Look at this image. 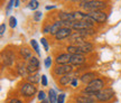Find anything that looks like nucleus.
<instances>
[{
	"label": "nucleus",
	"mask_w": 121,
	"mask_h": 103,
	"mask_svg": "<svg viewBox=\"0 0 121 103\" xmlns=\"http://www.w3.org/2000/svg\"><path fill=\"white\" fill-rule=\"evenodd\" d=\"M84 10L86 11H95V10H102L107 7L105 2L101 1V0H90V1H85L80 4Z\"/></svg>",
	"instance_id": "nucleus-1"
},
{
	"label": "nucleus",
	"mask_w": 121,
	"mask_h": 103,
	"mask_svg": "<svg viewBox=\"0 0 121 103\" xmlns=\"http://www.w3.org/2000/svg\"><path fill=\"white\" fill-rule=\"evenodd\" d=\"M103 89V81L100 78H95L94 81H92L90 84H87L86 87L84 89V93H91V94H95L99 91Z\"/></svg>",
	"instance_id": "nucleus-2"
},
{
	"label": "nucleus",
	"mask_w": 121,
	"mask_h": 103,
	"mask_svg": "<svg viewBox=\"0 0 121 103\" xmlns=\"http://www.w3.org/2000/svg\"><path fill=\"white\" fill-rule=\"evenodd\" d=\"M113 95H114V91L112 89H102L101 91H99L98 93H95V96H96V99L98 101H101V102H104V101H108L112 98Z\"/></svg>",
	"instance_id": "nucleus-3"
},
{
	"label": "nucleus",
	"mask_w": 121,
	"mask_h": 103,
	"mask_svg": "<svg viewBox=\"0 0 121 103\" xmlns=\"http://www.w3.org/2000/svg\"><path fill=\"white\" fill-rule=\"evenodd\" d=\"M89 17L92 18L94 22H99V24H103L107 20V13L103 10H95V11H90L87 13Z\"/></svg>",
	"instance_id": "nucleus-4"
},
{
	"label": "nucleus",
	"mask_w": 121,
	"mask_h": 103,
	"mask_svg": "<svg viewBox=\"0 0 121 103\" xmlns=\"http://www.w3.org/2000/svg\"><path fill=\"white\" fill-rule=\"evenodd\" d=\"M20 93L22 95L24 96H27V98H29V96H33V95L36 93V86L33 84V83H24L20 87Z\"/></svg>",
	"instance_id": "nucleus-5"
},
{
	"label": "nucleus",
	"mask_w": 121,
	"mask_h": 103,
	"mask_svg": "<svg viewBox=\"0 0 121 103\" xmlns=\"http://www.w3.org/2000/svg\"><path fill=\"white\" fill-rule=\"evenodd\" d=\"M85 39H86V36L84 34H82L81 31H74L69 37V43H72V45H78V44H80V43L86 42Z\"/></svg>",
	"instance_id": "nucleus-6"
},
{
	"label": "nucleus",
	"mask_w": 121,
	"mask_h": 103,
	"mask_svg": "<svg viewBox=\"0 0 121 103\" xmlns=\"http://www.w3.org/2000/svg\"><path fill=\"white\" fill-rule=\"evenodd\" d=\"M39 69V60L37 57L35 56H31L29 60H28V65H27V69L29 72V75L30 74H34L36 73Z\"/></svg>",
	"instance_id": "nucleus-7"
},
{
	"label": "nucleus",
	"mask_w": 121,
	"mask_h": 103,
	"mask_svg": "<svg viewBox=\"0 0 121 103\" xmlns=\"http://www.w3.org/2000/svg\"><path fill=\"white\" fill-rule=\"evenodd\" d=\"M72 35V28L71 27H62L55 35V38L57 40H63L65 38H69Z\"/></svg>",
	"instance_id": "nucleus-8"
},
{
	"label": "nucleus",
	"mask_w": 121,
	"mask_h": 103,
	"mask_svg": "<svg viewBox=\"0 0 121 103\" xmlns=\"http://www.w3.org/2000/svg\"><path fill=\"white\" fill-rule=\"evenodd\" d=\"M73 71V65L71 64H66V65H60L54 69V73L56 75H66L69 74Z\"/></svg>",
	"instance_id": "nucleus-9"
},
{
	"label": "nucleus",
	"mask_w": 121,
	"mask_h": 103,
	"mask_svg": "<svg viewBox=\"0 0 121 103\" xmlns=\"http://www.w3.org/2000/svg\"><path fill=\"white\" fill-rule=\"evenodd\" d=\"M96 96L95 94H91V93H86V94H82L76 98V102L78 103H95Z\"/></svg>",
	"instance_id": "nucleus-10"
},
{
	"label": "nucleus",
	"mask_w": 121,
	"mask_h": 103,
	"mask_svg": "<svg viewBox=\"0 0 121 103\" xmlns=\"http://www.w3.org/2000/svg\"><path fill=\"white\" fill-rule=\"evenodd\" d=\"M89 28H92V25L85 21H74L73 25H72V29L75 30V31L85 30V29H89Z\"/></svg>",
	"instance_id": "nucleus-11"
},
{
	"label": "nucleus",
	"mask_w": 121,
	"mask_h": 103,
	"mask_svg": "<svg viewBox=\"0 0 121 103\" xmlns=\"http://www.w3.org/2000/svg\"><path fill=\"white\" fill-rule=\"evenodd\" d=\"M85 62V57L83 54H76V55H71V65H75V66H80V65L84 64Z\"/></svg>",
	"instance_id": "nucleus-12"
},
{
	"label": "nucleus",
	"mask_w": 121,
	"mask_h": 103,
	"mask_svg": "<svg viewBox=\"0 0 121 103\" xmlns=\"http://www.w3.org/2000/svg\"><path fill=\"white\" fill-rule=\"evenodd\" d=\"M71 62V54H60V56H57L56 63L58 65H66Z\"/></svg>",
	"instance_id": "nucleus-13"
},
{
	"label": "nucleus",
	"mask_w": 121,
	"mask_h": 103,
	"mask_svg": "<svg viewBox=\"0 0 121 103\" xmlns=\"http://www.w3.org/2000/svg\"><path fill=\"white\" fill-rule=\"evenodd\" d=\"M81 51H82L83 54H85V53H90V52L93 51V45L89 42H83V43H80L76 45Z\"/></svg>",
	"instance_id": "nucleus-14"
},
{
	"label": "nucleus",
	"mask_w": 121,
	"mask_h": 103,
	"mask_svg": "<svg viewBox=\"0 0 121 103\" xmlns=\"http://www.w3.org/2000/svg\"><path fill=\"white\" fill-rule=\"evenodd\" d=\"M2 60H4V63L6 65H11L13 62V53H10V52H6V53H2Z\"/></svg>",
	"instance_id": "nucleus-15"
},
{
	"label": "nucleus",
	"mask_w": 121,
	"mask_h": 103,
	"mask_svg": "<svg viewBox=\"0 0 121 103\" xmlns=\"http://www.w3.org/2000/svg\"><path fill=\"white\" fill-rule=\"evenodd\" d=\"M95 80V75L94 73H86V74H83L81 76V81L84 83V84H90L92 81Z\"/></svg>",
	"instance_id": "nucleus-16"
},
{
	"label": "nucleus",
	"mask_w": 121,
	"mask_h": 103,
	"mask_svg": "<svg viewBox=\"0 0 121 103\" xmlns=\"http://www.w3.org/2000/svg\"><path fill=\"white\" fill-rule=\"evenodd\" d=\"M60 21H74V17L72 13H60L58 15Z\"/></svg>",
	"instance_id": "nucleus-17"
},
{
	"label": "nucleus",
	"mask_w": 121,
	"mask_h": 103,
	"mask_svg": "<svg viewBox=\"0 0 121 103\" xmlns=\"http://www.w3.org/2000/svg\"><path fill=\"white\" fill-rule=\"evenodd\" d=\"M73 17H74V21H84L87 17V13H81V11H74Z\"/></svg>",
	"instance_id": "nucleus-18"
},
{
	"label": "nucleus",
	"mask_w": 121,
	"mask_h": 103,
	"mask_svg": "<svg viewBox=\"0 0 121 103\" xmlns=\"http://www.w3.org/2000/svg\"><path fill=\"white\" fill-rule=\"evenodd\" d=\"M62 25H63V22L60 21H56V22H54L53 25H51V30H49V34L51 35H56V33L58 31V30L62 28Z\"/></svg>",
	"instance_id": "nucleus-19"
},
{
	"label": "nucleus",
	"mask_w": 121,
	"mask_h": 103,
	"mask_svg": "<svg viewBox=\"0 0 121 103\" xmlns=\"http://www.w3.org/2000/svg\"><path fill=\"white\" fill-rule=\"evenodd\" d=\"M67 53L71 55H76V54H83L82 51L76 46V45H69L67 46Z\"/></svg>",
	"instance_id": "nucleus-20"
},
{
	"label": "nucleus",
	"mask_w": 121,
	"mask_h": 103,
	"mask_svg": "<svg viewBox=\"0 0 121 103\" xmlns=\"http://www.w3.org/2000/svg\"><path fill=\"white\" fill-rule=\"evenodd\" d=\"M73 81V77L71 76L69 74H66V75H63V76L60 78V83L62 85H67L69 83H72Z\"/></svg>",
	"instance_id": "nucleus-21"
},
{
	"label": "nucleus",
	"mask_w": 121,
	"mask_h": 103,
	"mask_svg": "<svg viewBox=\"0 0 121 103\" xmlns=\"http://www.w3.org/2000/svg\"><path fill=\"white\" fill-rule=\"evenodd\" d=\"M40 75L37 73H34V74H30V75H28L27 76V78H28V82L29 83H33V84H37L39 82V80H40Z\"/></svg>",
	"instance_id": "nucleus-22"
},
{
	"label": "nucleus",
	"mask_w": 121,
	"mask_h": 103,
	"mask_svg": "<svg viewBox=\"0 0 121 103\" xmlns=\"http://www.w3.org/2000/svg\"><path fill=\"white\" fill-rule=\"evenodd\" d=\"M18 73H19V75H22V76L29 75V72H28V69H27V66L26 65H22V64L18 65Z\"/></svg>",
	"instance_id": "nucleus-23"
},
{
	"label": "nucleus",
	"mask_w": 121,
	"mask_h": 103,
	"mask_svg": "<svg viewBox=\"0 0 121 103\" xmlns=\"http://www.w3.org/2000/svg\"><path fill=\"white\" fill-rule=\"evenodd\" d=\"M57 96L56 95V92L53 90V89H51L49 90V92H48V99H49V103H57Z\"/></svg>",
	"instance_id": "nucleus-24"
},
{
	"label": "nucleus",
	"mask_w": 121,
	"mask_h": 103,
	"mask_svg": "<svg viewBox=\"0 0 121 103\" xmlns=\"http://www.w3.org/2000/svg\"><path fill=\"white\" fill-rule=\"evenodd\" d=\"M20 54L24 58H26V60H29L30 57H31V53L29 52V49H27V48H22L20 49Z\"/></svg>",
	"instance_id": "nucleus-25"
},
{
	"label": "nucleus",
	"mask_w": 121,
	"mask_h": 103,
	"mask_svg": "<svg viewBox=\"0 0 121 103\" xmlns=\"http://www.w3.org/2000/svg\"><path fill=\"white\" fill-rule=\"evenodd\" d=\"M28 7H29V9H31V10H36V9L39 7V2L37 0H30Z\"/></svg>",
	"instance_id": "nucleus-26"
},
{
	"label": "nucleus",
	"mask_w": 121,
	"mask_h": 103,
	"mask_svg": "<svg viewBox=\"0 0 121 103\" xmlns=\"http://www.w3.org/2000/svg\"><path fill=\"white\" fill-rule=\"evenodd\" d=\"M30 45L33 46V48H34V51L38 54V55H40V52H39V46H38V43L35 40V39H31L30 40Z\"/></svg>",
	"instance_id": "nucleus-27"
},
{
	"label": "nucleus",
	"mask_w": 121,
	"mask_h": 103,
	"mask_svg": "<svg viewBox=\"0 0 121 103\" xmlns=\"http://www.w3.org/2000/svg\"><path fill=\"white\" fill-rule=\"evenodd\" d=\"M9 25H10L11 28H15L17 26V19L13 17V16H11V17L9 18Z\"/></svg>",
	"instance_id": "nucleus-28"
},
{
	"label": "nucleus",
	"mask_w": 121,
	"mask_h": 103,
	"mask_svg": "<svg viewBox=\"0 0 121 103\" xmlns=\"http://www.w3.org/2000/svg\"><path fill=\"white\" fill-rule=\"evenodd\" d=\"M44 64H45V67H46V69H49L51 65H52V58H51V57H46Z\"/></svg>",
	"instance_id": "nucleus-29"
},
{
	"label": "nucleus",
	"mask_w": 121,
	"mask_h": 103,
	"mask_svg": "<svg viewBox=\"0 0 121 103\" xmlns=\"http://www.w3.org/2000/svg\"><path fill=\"white\" fill-rule=\"evenodd\" d=\"M40 18H42V13H40V11H36V13H34V20L35 21H39Z\"/></svg>",
	"instance_id": "nucleus-30"
},
{
	"label": "nucleus",
	"mask_w": 121,
	"mask_h": 103,
	"mask_svg": "<svg viewBox=\"0 0 121 103\" xmlns=\"http://www.w3.org/2000/svg\"><path fill=\"white\" fill-rule=\"evenodd\" d=\"M40 43H42V45L44 46V49L46 52H48V43H47V40L45 38H42L40 39Z\"/></svg>",
	"instance_id": "nucleus-31"
},
{
	"label": "nucleus",
	"mask_w": 121,
	"mask_h": 103,
	"mask_svg": "<svg viewBox=\"0 0 121 103\" xmlns=\"http://www.w3.org/2000/svg\"><path fill=\"white\" fill-rule=\"evenodd\" d=\"M45 98H46L45 92H44V91H40V92L38 93V100H39V101H44V100H45Z\"/></svg>",
	"instance_id": "nucleus-32"
},
{
	"label": "nucleus",
	"mask_w": 121,
	"mask_h": 103,
	"mask_svg": "<svg viewBox=\"0 0 121 103\" xmlns=\"http://www.w3.org/2000/svg\"><path fill=\"white\" fill-rule=\"evenodd\" d=\"M15 1H16V0H9L8 4H7V11H9V10L15 6Z\"/></svg>",
	"instance_id": "nucleus-33"
},
{
	"label": "nucleus",
	"mask_w": 121,
	"mask_h": 103,
	"mask_svg": "<svg viewBox=\"0 0 121 103\" xmlns=\"http://www.w3.org/2000/svg\"><path fill=\"white\" fill-rule=\"evenodd\" d=\"M65 101V94H60L58 95V98H57V103H64Z\"/></svg>",
	"instance_id": "nucleus-34"
},
{
	"label": "nucleus",
	"mask_w": 121,
	"mask_h": 103,
	"mask_svg": "<svg viewBox=\"0 0 121 103\" xmlns=\"http://www.w3.org/2000/svg\"><path fill=\"white\" fill-rule=\"evenodd\" d=\"M4 31H6V24H1V26H0V34H1V36L4 34Z\"/></svg>",
	"instance_id": "nucleus-35"
},
{
	"label": "nucleus",
	"mask_w": 121,
	"mask_h": 103,
	"mask_svg": "<svg viewBox=\"0 0 121 103\" xmlns=\"http://www.w3.org/2000/svg\"><path fill=\"white\" fill-rule=\"evenodd\" d=\"M42 85L44 86L47 85V77H46V75H42Z\"/></svg>",
	"instance_id": "nucleus-36"
},
{
	"label": "nucleus",
	"mask_w": 121,
	"mask_h": 103,
	"mask_svg": "<svg viewBox=\"0 0 121 103\" xmlns=\"http://www.w3.org/2000/svg\"><path fill=\"white\" fill-rule=\"evenodd\" d=\"M9 103H22V102L18 99H11L10 101H9Z\"/></svg>",
	"instance_id": "nucleus-37"
},
{
	"label": "nucleus",
	"mask_w": 121,
	"mask_h": 103,
	"mask_svg": "<svg viewBox=\"0 0 121 103\" xmlns=\"http://www.w3.org/2000/svg\"><path fill=\"white\" fill-rule=\"evenodd\" d=\"M72 86H74V87H76L78 86V78H73V81H72Z\"/></svg>",
	"instance_id": "nucleus-38"
},
{
	"label": "nucleus",
	"mask_w": 121,
	"mask_h": 103,
	"mask_svg": "<svg viewBox=\"0 0 121 103\" xmlns=\"http://www.w3.org/2000/svg\"><path fill=\"white\" fill-rule=\"evenodd\" d=\"M19 2H20V0H16L15 1V7H19Z\"/></svg>",
	"instance_id": "nucleus-39"
},
{
	"label": "nucleus",
	"mask_w": 121,
	"mask_h": 103,
	"mask_svg": "<svg viewBox=\"0 0 121 103\" xmlns=\"http://www.w3.org/2000/svg\"><path fill=\"white\" fill-rule=\"evenodd\" d=\"M53 8H55V7H54V6H47V7H46V9H47V10H49V9H53Z\"/></svg>",
	"instance_id": "nucleus-40"
},
{
	"label": "nucleus",
	"mask_w": 121,
	"mask_h": 103,
	"mask_svg": "<svg viewBox=\"0 0 121 103\" xmlns=\"http://www.w3.org/2000/svg\"><path fill=\"white\" fill-rule=\"evenodd\" d=\"M40 103H49V101H47V100H44V101H40Z\"/></svg>",
	"instance_id": "nucleus-41"
},
{
	"label": "nucleus",
	"mask_w": 121,
	"mask_h": 103,
	"mask_svg": "<svg viewBox=\"0 0 121 103\" xmlns=\"http://www.w3.org/2000/svg\"><path fill=\"white\" fill-rule=\"evenodd\" d=\"M82 2H85V1H90V0H81Z\"/></svg>",
	"instance_id": "nucleus-42"
},
{
	"label": "nucleus",
	"mask_w": 121,
	"mask_h": 103,
	"mask_svg": "<svg viewBox=\"0 0 121 103\" xmlns=\"http://www.w3.org/2000/svg\"><path fill=\"white\" fill-rule=\"evenodd\" d=\"M72 1H75V0H72Z\"/></svg>",
	"instance_id": "nucleus-43"
}]
</instances>
